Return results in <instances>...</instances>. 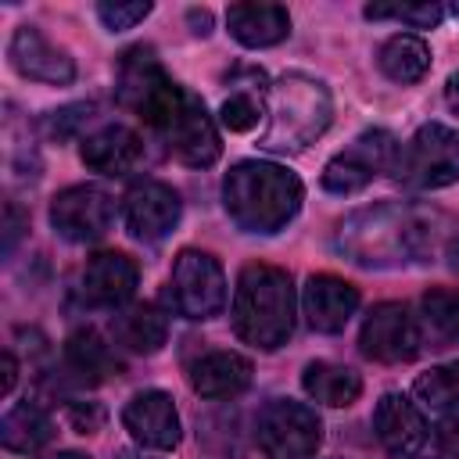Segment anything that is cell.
Here are the masks:
<instances>
[{"label": "cell", "instance_id": "1", "mask_svg": "<svg viewBox=\"0 0 459 459\" xmlns=\"http://www.w3.org/2000/svg\"><path fill=\"white\" fill-rule=\"evenodd\" d=\"M301 201H305L301 179L287 165L265 158L237 161L222 179L226 215L244 233H262V237L280 233L301 212Z\"/></svg>", "mask_w": 459, "mask_h": 459}, {"label": "cell", "instance_id": "2", "mask_svg": "<svg viewBox=\"0 0 459 459\" xmlns=\"http://www.w3.org/2000/svg\"><path fill=\"white\" fill-rule=\"evenodd\" d=\"M427 219L398 201H380L351 212L337 226V247L366 269H394L427 251Z\"/></svg>", "mask_w": 459, "mask_h": 459}, {"label": "cell", "instance_id": "3", "mask_svg": "<svg viewBox=\"0 0 459 459\" xmlns=\"http://www.w3.org/2000/svg\"><path fill=\"white\" fill-rule=\"evenodd\" d=\"M233 330L258 351H276L294 330L290 273L269 262H247L233 290Z\"/></svg>", "mask_w": 459, "mask_h": 459}, {"label": "cell", "instance_id": "4", "mask_svg": "<svg viewBox=\"0 0 459 459\" xmlns=\"http://www.w3.org/2000/svg\"><path fill=\"white\" fill-rule=\"evenodd\" d=\"M330 118V90L305 72H287L269 86V129L262 133V147L283 154L305 151L326 133Z\"/></svg>", "mask_w": 459, "mask_h": 459}, {"label": "cell", "instance_id": "5", "mask_svg": "<svg viewBox=\"0 0 459 459\" xmlns=\"http://www.w3.org/2000/svg\"><path fill=\"white\" fill-rule=\"evenodd\" d=\"M115 93H118V104L129 108L154 133H165L172 126V118L183 111V104H186V90L158 65L154 50L143 47V43L129 47L118 57Z\"/></svg>", "mask_w": 459, "mask_h": 459}, {"label": "cell", "instance_id": "6", "mask_svg": "<svg viewBox=\"0 0 459 459\" xmlns=\"http://www.w3.org/2000/svg\"><path fill=\"white\" fill-rule=\"evenodd\" d=\"M394 176L409 190H441L459 183V133L441 122L420 126L398 151Z\"/></svg>", "mask_w": 459, "mask_h": 459}, {"label": "cell", "instance_id": "7", "mask_svg": "<svg viewBox=\"0 0 459 459\" xmlns=\"http://www.w3.org/2000/svg\"><path fill=\"white\" fill-rule=\"evenodd\" d=\"M255 437L269 459H312L323 441V423L312 405L294 398H273L258 412Z\"/></svg>", "mask_w": 459, "mask_h": 459}, {"label": "cell", "instance_id": "8", "mask_svg": "<svg viewBox=\"0 0 459 459\" xmlns=\"http://www.w3.org/2000/svg\"><path fill=\"white\" fill-rule=\"evenodd\" d=\"M169 301L183 319H215L226 308V276L222 265L197 247L176 255L169 276Z\"/></svg>", "mask_w": 459, "mask_h": 459}, {"label": "cell", "instance_id": "9", "mask_svg": "<svg viewBox=\"0 0 459 459\" xmlns=\"http://www.w3.org/2000/svg\"><path fill=\"white\" fill-rule=\"evenodd\" d=\"M398 151L402 147L387 129L359 133L344 151H337L323 165V190H330V194H359L380 172H394Z\"/></svg>", "mask_w": 459, "mask_h": 459}, {"label": "cell", "instance_id": "10", "mask_svg": "<svg viewBox=\"0 0 459 459\" xmlns=\"http://www.w3.org/2000/svg\"><path fill=\"white\" fill-rule=\"evenodd\" d=\"M115 222V197L97 183H75L54 194L50 201V226L57 237L72 244H93L100 240Z\"/></svg>", "mask_w": 459, "mask_h": 459}, {"label": "cell", "instance_id": "11", "mask_svg": "<svg viewBox=\"0 0 459 459\" xmlns=\"http://www.w3.org/2000/svg\"><path fill=\"white\" fill-rule=\"evenodd\" d=\"M359 348L373 362L398 366V362H412L420 355L423 337H420V326H416L412 312L402 301H380L362 319Z\"/></svg>", "mask_w": 459, "mask_h": 459}, {"label": "cell", "instance_id": "12", "mask_svg": "<svg viewBox=\"0 0 459 459\" xmlns=\"http://www.w3.org/2000/svg\"><path fill=\"white\" fill-rule=\"evenodd\" d=\"M122 215H126V230L136 240H161L176 230L183 215V201L161 179H136L122 197Z\"/></svg>", "mask_w": 459, "mask_h": 459}, {"label": "cell", "instance_id": "13", "mask_svg": "<svg viewBox=\"0 0 459 459\" xmlns=\"http://www.w3.org/2000/svg\"><path fill=\"white\" fill-rule=\"evenodd\" d=\"M122 427L133 434V441L140 448H154V452H172L183 437L179 427V412L172 394L151 387V391H136L126 409H122Z\"/></svg>", "mask_w": 459, "mask_h": 459}, {"label": "cell", "instance_id": "14", "mask_svg": "<svg viewBox=\"0 0 459 459\" xmlns=\"http://www.w3.org/2000/svg\"><path fill=\"white\" fill-rule=\"evenodd\" d=\"M7 61L18 75L47 86H68L75 79V61L54 47L36 25H18L11 43H7Z\"/></svg>", "mask_w": 459, "mask_h": 459}, {"label": "cell", "instance_id": "15", "mask_svg": "<svg viewBox=\"0 0 459 459\" xmlns=\"http://www.w3.org/2000/svg\"><path fill=\"white\" fill-rule=\"evenodd\" d=\"M161 136H165L169 151H172L183 165H190V169H208V165H215L219 154H222L219 129H215V122H212L204 100L194 97V93H186L183 111L172 118V126H169Z\"/></svg>", "mask_w": 459, "mask_h": 459}, {"label": "cell", "instance_id": "16", "mask_svg": "<svg viewBox=\"0 0 459 459\" xmlns=\"http://www.w3.org/2000/svg\"><path fill=\"white\" fill-rule=\"evenodd\" d=\"M140 283V269L126 251H97L86 258L79 276V294L93 308H122Z\"/></svg>", "mask_w": 459, "mask_h": 459}, {"label": "cell", "instance_id": "17", "mask_svg": "<svg viewBox=\"0 0 459 459\" xmlns=\"http://www.w3.org/2000/svg\"><path fill=\"white\" fill-rule=\"evenodd\" d=\"M301 308L316 333H341L359 308V287L333 273H312L301 290Z\"/></svg>", "mask_w": 459, "mask_h": 459}, {"label": "cell", "instance_id": "18", "mask_svg": "<svg viewBox=\"0 0 459 459\" xmlns=\"http://www.w3.org/2000/svg\"><path fill=\"white\" fill-rule=\"evenodd\" d=\"M373 430H377V441L398 455V459H409L423 448L427 441V420L423 412L398 391H387L380 394L377 409H373Z\"/></svg>", "mask_w": 459, "mask_h": 459}, {"label": "cell", "instance_id": "19", "mask_svg": "<svg viewBox=\"0 0 459 459\" xmlns=\"http://www.w3.org/2000/svg\"><path fill=\"white\" fill-rule=\"evenodd\" d=\"M79 154H82V165L100 172V176H126L140 165L143 140L129 126H104L82 140Z\"/></svg>", "mask_w": 459, "mask_h": 459}, {"label": "cell", "instance_id": "20", "mask_svg": "<svg viewBox=\"0 0 459 459\" xmlns=\"http://www.w3.org/2000/svg\"><path fill=\"white\" fill-rule=\"evenodd\" d=\"M226 29L237 43L262 50L290 36V14L280 4H233L226 11Z\"/></svg>", "mask_w": 459, "mask_h": 459}, {"label": "cell", "instance_id": "21", "mask_svg": "<svg viewBox=\"0 0 459 459\" xmlns=\"http://www.w3.org/2000/svg\"><path fill=\"white\" fill-rule=\"evenodd\" d=\"M251 384V362L237 351H208L190 366V387L201 398H237Z\"/></svg>", "mask_w": 459, "mask_h": 459}, {"label": "cell", "instance_id": "22", "mask_svg": "<svg viewBox=\"0 0 459 459\" xmlns=\"http://www.w3.org/2000/svg\"><path fill=\"white\" fill-rule=\"evenodd\" d=\"M111 333H115L118 348H126L133 355H154L169 341V319L154 305H133V308L115 312Z\"/></svg>", "mask_w": 459, "mask_h": 459}, {"label": "cell", "instance_id": "23", "mask_svg": "<svg viewBox=\"0 0 459 459\" xmlns=\"http://www.w3.org/2000/svg\"><path fill=\"white\" fill-rule=\"evenodd\" d=\"M301 387H305V394H308L312 402L330 405V409H344V405L359 402V394H362V377H359L351 366L316 359V362L305 366Z\"/></svg>", "mask_w": 459, "mask_h": 459}, {"label": "cell", "instance_id": "24", "mask_svg": "<svg viewBox=\"0 0 459 459\" xmlns=\"http://www.w3.org/2000/svg\"><path fill=\"white\" fill-rule=\"evenodd\" d=\"M377 68L391 79V82H420L427 72H430V47L420 39V36H409V32H394L380 43L377 50Z\"/></svg>", "mask_w": 459, "mask_h": 459}, {"label": "cell", "instance_id": "25", "mask_svg": "<svg viewBox=\"0 0 459 459\" xmlns=\"http://www.w3.org/2000/svg\"><path fill=\"white\" fill-rule=\"evenodd\" d=\"M50 437H54V420L39 405H32V402H22V405L7 409L4 420H0V441H4L7 452L32 455Z\"/></svg>", "mask_w": 459, "mask_h": 459}, {"label": "cell", "instance_id": "26", "mask_svg": "<svg viewBox=\"0 0 459 459\" xmlns=\"http://www.w3.org/2000/svg\"><path fill=\"white\" fill-rule=\"evenodd\" d=\"M65 366L86 384L93 380H104L118 369V359L111 355V348L104 344V337L93 330V326H82L75 330L68 341H65Z\"/></svg>", "mask_w": 459, "mask_h": 459}, {"label": "cell", "instance_id": "27", "mask_svg": "<svg viewBox=\"0 0 459 459\" xmlns=\"http://www.w3.org/2000/svg\"><path fill=\"white\" fill-rule=\"evenodd\" d=\"M412 394L430 409H459V359L420 373Z\"/></svg>", "mask_w": 459, "mask_h": 459}, {"label": "cell", "instance_id": "28", "mask_svg": "<svg viewBox=\"0 0 459 459\" xmlns=\"http://www.w3.org/2000/svg\"><path fill=\"white\" fill-rule=\"evenodd\" d=\"M423 316L441 337L459 341V290L455 287H430L423 294Z\"/></svg>", "mask_w": 459, "mask_h": 459}, {"label": "cell", "instance_id": "29", "mask_svg": "<svg viewBox=\"0 0 459 459\" xmlns=\"http://www.w3.org/2000/svg\"><path fill=\"white\" fill-rule=\"evenodd\" d=\"M366 18H373V22L394 18V22H405L412 29H434L445 18V11H441V4H430V0H423V4H369Z\"/></svg>", "mask_w": 459, "mask_h": 459}, {"label": "cell", "instance_id": "30", "mask_svg": "<svg viewBox=\"0 0 459 459\" xmlns=\"http://www.w3.org/2000/svg\"><path fill=\"white\" fill-rule=\"evenodd\" d=\"M222 126L233 129V133H247L258 126L262 118V100L251 93V90H233L226 100H222V111H219Z\"/></svg>", "mask_w": 459, "mask_h": 459}, {"label": "cell", "instance_id": "31", "mask_svg": "<svg viewBox=\"0 0 459 459\" xmlns=\"http://www.w3.org/2000/svg\"><path fill=\"white\" fill-rule=\"evenodd\" d=\"M151 14V4L147 0H133V4H111V0H104V4H97V18L104 22V29H111V32H126V29H133L136 22H143Z\"/></svg>", "mask_w": 459, "mask_h": 459}, {"label": "cell", "instance_id": "32", "mask_svg": "<svg viewBox=\"0 0 459 459\" xmlns=\"http://www.w3.org/2000/svg\"><path fill=\"white\" fill-rule=\"evenodd\" d=\"M65 416H68V423H72L75 434H97L104 427V420H108V412L97 402H68L65 405Z\"/></svg>", "mask_w": 459, "mask_h": 459}, {"label": "cell", "instance_id": "33", "mask_svg": "<svg viewBox=\"0 0 459 459\" xmlns=\"http://www.w3.org/2000/svg\"><path fill=\"white\" fill-rule=\"evenodd\" d=\"M90 111H93V104H68V108H61V111H54L50 115V136H57V140H65V136H72L86 118H90Z\"/></svg>", "mask_w": 459, "mask_h": 459}, {"label": "cell", "instance_id": "34", "mask_svg": "<svg viewBox=\"0 0 459 459\" xmlns=\"http://www.w3.org/2000/svg\"><path fill=\"white\" fill-rule=\"evenodd\" d=\"M437 445H441V452L459 455V409L448 412V416L437 423Z\"/></svg>", "mask_w": 459, "mask_h": 459}, {"label": "cell", "instance_id": "35", "mask_svg": "<svg viewBox=\"0 0 459 459\" xmlns=\"http://www.w3.org/2000/svg\"><path fill=\"white\" fill-rule=\"evenodd\" d=\"M22 212L14 208V204H7L4 208V255H11L14 251V244H18V233H22Z\"/></svg>", "mask_w": 459, "mask_h": 459}, {"label": "cell", "instance_id": "36", "mask_svg": "<svg viewBox=\"0 0 459 459\" xmlns=\"http://www.w3.org/2000/svg\"><path fill=\"white\" fill-rule=\"evenodd\" d=\"M14 380H18V359L14 351H4V394L14 391Z\"/></svg>", "mask_w": 459, "mask_h": 459}, {"label": "cell", "instance_id": "37", "mask_svg": "<svg viewBox=\"0 0 459 459\" xmlns=\"http://www.w3.org/2000/svg\"><path fill=\"white\" fill-rule=\"evenodd\" d=\"M445 100H448V108L459 115V72L448 75V82H445Z\"/></svg>", "mask_w": 459, "mask_h": 459}, {"label": "cell", "instance_id": "38", "mask_svg": "<svg viewBox=\"0 0 459 459\" xmlns=\"http://www.w3.org/2000/svg\"><path fill=\"white\" fill-rule=\"evenodd\" d=\"M186 18L194 22V32H197V36H204V32H208V25H212V14H208V11H190Z\"/></svg>", "mask_w": 459, "mask_h": 459}, {"label": "cell", "instance_id": "39", "mask_svg": "<svg viewBox=\"0 0 459 459\" xmlns=\"http://www.w3.org/2000/svg\"><path fill=\"white\" fill-rule=\"evenodd\" d=\"M445 255H448V265H452V269L459 273V233H455V237L448 240V251H445Z\"/></svg>", "mask_w": 459, "mask_h": 459}, {"label": "cell", "instance_id": "40", "mask_svg": "<svg viewBox=\"0 0 459 459\" xmlns=\"http://www.w3.org/2000/svg\"><path fill=\"white\" fill-rule=\"evenodd\" d=\"M47 459H90V455H82V452H72V448H65V452H54V455H47Z\"/></svg>", "mask_w": 459, "mask_h": 459}, {"label": "cell", "instance_id": "41", "mask_svg": "<svg viewBox=\"0 0 459 459\" xmlns=\"http://www.w3.org/2000/svg\"><path fill=\"white\" fill-rule=\"evenodd\" d=\"M118 459H154V455H143V452H118Z\"/></svg>", "mask_w": 459, "mask_h": 459}, {"label": "cell", "instance_id": "42", "mask_svg": "<svg viewBox=\"0 0 459 459\" xmlns=\"http://www.w3.org/2000/svg\"><path fill=\"white\" fill-rule=\"evenodd\" d=\"M452 14H459V4H452Z\"/></svg>", "mask_w": 459, "mask_h": 459}]
</instances>
